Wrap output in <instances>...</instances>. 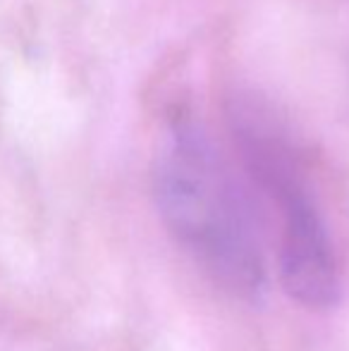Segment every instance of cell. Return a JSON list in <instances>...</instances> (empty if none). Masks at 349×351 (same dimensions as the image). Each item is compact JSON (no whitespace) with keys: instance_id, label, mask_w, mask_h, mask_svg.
<instances>
[{"instance_id":"6da1fadb","label":"cell","mask_w":349,"mask_h":351,"mask_svg":"<svg viewBox=\"0 0 349 351\" xmlns=\"http://www.w3.org/2000/svg\"><path fill=\"white\" fill-rule=\"evenodd\" d=\"M156 191L177 239L225 285L249 296L258 294L263 261L252 206L204 130L191 122L170 130L158 156Z\"/></svg>"},{"instance_id":"7a4b0ae2","label":"cell","mask_w":349,"mask_h":351,"mask_svg":"<svg viewBox=\"0 0 349 351\" xmlns=\"http://www.w3.org/2000/svg\"><path fill=\"white\" fill-rule=\"evenodd\" d=\"M247 151L261 182L278 196L285 215L282 232V282L289 294L299 301L321 308L335 301L337 273L328 246L326 230L321 225L311 199L304 191L297 172H292L282 146L249 136Z\"/></svg>"}]
</instances>
